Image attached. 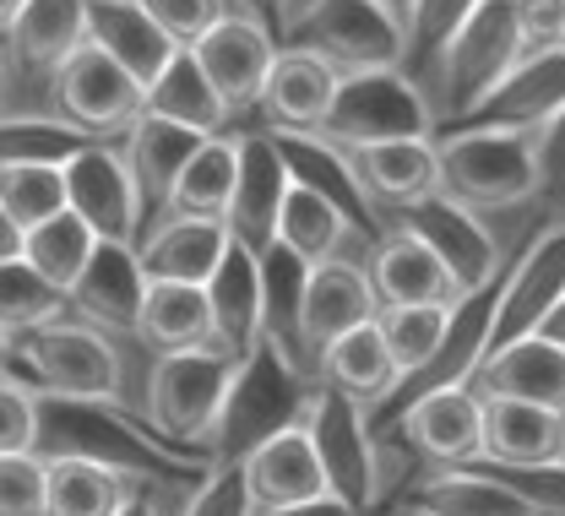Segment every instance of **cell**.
<instances>
[{
    "label": "cell",
    "mask_w": 565,
    "mask_h": 516,
    "mask_svg": "<svg viewBox=\"0 0 565 516\" xmlns=\"http://www.w3.org/2000/svg\"><path fill=\"white\" fill-rule=\"evenodd\" d=\"M250 359L228 354V348H180V354H158V365L147 375V424L152 436L169 445H212L228 402L239 391V375Z\"/></svg>",
    "instance_id": "cell-1"
},
{
    "label": "cell",
    "mask_w": 565,
    "mask_h": 516,
    "mask_svg": "<svg viewBox=\"0 0 565 516\" xmlns=\"http://www.w3.org/2000/svg\"><path fill=\"white\" fill-rule=\"evenodd\" d=\"M440 191L473 213H505L539 196V137L511 126H451L435 137Z\"/></svg>",
    "instance_id": "cell-2"
},
{
    "label": "cell",
    "mask_w": 565,
    "mask_h": 516,
    "mask_svg": "<svg viewBox=\"0 0 565 516\" xmlns=\"http://www.w3.org/2000/svg\"><path fill=\"white\" fill-rule=\"evenodd\" d=\"M522 55H527V44H522V28H516V0H479L429 66L424 93L435 104V120L440 126L473 120V109L500 87V76Z\"/></svg>",
    "instance_id": "cell-3"
},
{
    "label": "cell",
    "mask_w": 565,
    "mask_h": 516,
    "mask_svg": "<svg viewBox=\"0 0 565 516\" xmlns=\"http://www.w3.org/2000/svg\"><path fill=\"white\" fill-rule=\"evenodd\" d=\"M282 44L321 55L338 76L408 66V22L392 0H305Z\"/></svg>",
    "instance_id": "cell-4"
},
{
    "label": "cell",
    "mask_w": 565,
    "mask_h": 516,
    "mask_svg": "<svg viewBox=\"0 0 565 516\" xmlns=\"http://www.w3.org/2000/svg\"><path fill=\"white\" fill-rule=\"evenodd\" d=\"M435 104L424 82L408 66L386 72H353L338 82L332 115L321 126L327 142L338 148H375V142H408V137H435Z\"/></svg>",
    "instance_id": "cell-5"
},
{
    "label": "cell",
    "mask_w": 565,
    "mask_h": 516,
    "mask_svg": "<svg viewBox=\"0 0 565 516\" xmlns=\"http://www.w3.org/2000/svg\"><path fill=\"white\" fill-rule=\"evenodd\" d=\"M22 359L55 402H98V408L120 402V380H126L120 354H115L109 332L93 326V321H82V326L50 321V326L28 332Z\"/></svg>",
    "instance_id": "cell-6"
},
{
    "label": "cell",
    "mask_w": 565,
    "mask_h": 516,
    "mask_svg": "<svg viewBox=\"0 0 565 516\" xmlns=\"http://www.w3.org/2000/svg\"><path fill=\"white\" fill-rule=\"evenodd\" d=\"M299 424L310 430V441L327 462V479L332 490L349 501V506H370L381 495V473H375V441H370V424H364V402L343 397L338 386H310L305 402H299Z\"/></svg>",
    "instance_id": "cell-7"
},
{
    "label": "cell",
    "mask_w": 565,
    "mask_h": 516,
    "mask_svg": "<svg viewBox=\"0 0 565 516\" xmlns=\"http://www.w3.org/2000/svg\"><path fill=\"white\" fill-rule=\"evenodd\" d=\"M55 109H61V120L82 126L87 137H120L147 109V87L109 50L82 44L55 72Z\"/></svg>",
    "instance_id": "cell-8"
},
{
    "label": "cell",
    "mask_w": 565,
    "mask_h": 516,
    "mask_svg": "<svg viewBox=\"0 0 565 516\" xmlns=\"http://www.w3.org/2000/svg\"><path fill=\"white\" fill-rule=\"evenodd\" d=\"M66 196H71V213H82L93 223L98 239L137 245V228L147 223V196H141L137 174H131V163H126L120 148L87 142L66 163Z\"/></svg>",
    "instance_id": "cell-9"
},
{
    "label": "cell",
    "mask_w": 565,
    "mask_h": 516,
    "mask_svg": "<svg viewBox=\"0 0 565 516\" xmlns=\"http://www.w3.org/2000/svg\"><path fill=\"white\" fill-rule=\"evenodd\" d=\"M191 50H196V61H202L207 82L223 93V104H228L234 115H245V109L262 104V87H267V76H273V66H278L282 39L278 33H267L256 17L228 11L223 22H212Z\"/></svg>",
    "instance_id": "cell-10"
},
{
    "label": "cell",
    "mask_w": 565,
    "mask_h": 516,
    "mask_svg": "<svg viewBox=\"0 0 565 516\" xmlns=\"http://www.w3.org/2000/svg\"><path fill=\"white\" fill-rule=\"evenodd\" d=\"M381 315V299L364 267H353L343 256L321 261L305 272V289H299V354L305 365H316L343 332L364 326Z\"/></svg>",
    "instance_id": "cell-11"
},
{
    "label": "cell",
    "mask_w": 565,
    "mask_h": 516,
    "mask_svg": "<svg viewBox=\"0 0 565 516\" xmlns=\"http://www.w3.org/2000/svg\"><path fill=\"white\" fill-rule=\"evenodd\" d=\"M288 185H294V169H288V152H282L278 137L273 131L239 137V185H234V202H228V218H223L234 245H245L250 256H267L278 245Z\"/></svg>",
    "instance_id": "cell-12"
},
{
    "label": "cell",
    "mask_w": 565,
    "mask_h": 516,
    "mask_svg": "<svg viewBox=\"0 0 565 516\" xmlns=\"http://www.w3.org/2000/svg\"><path fill=\"white\" fill-rule=\"evenodd\" d=\"M403 228H414L424 245L451 267V278H457L462 294L490 289L494 278L505 272V267H500V245H494V234L484 228V213L451 202L446 191H435V196H424L419 207H408V213H403Z\"/></svg>",
    "instance_id": "cell-13"
},
{
    "label": "cell",
    "mask_w": 565,
    "mask_h": 516,
    "mask_svg": "<svg viewBox=\"0 0 565 516\" xmlns=\"http://www.w3.org/2000/svg\"><path fill=\"white\" fill-rule=\"evenodd\" d=\"M239 467H245L256 512H282V506H299V501H316V495H338L332 479H327L321 451H316L310 430L299 419L273 430V436H262L239 456Z\"/></svg>",
    "instance_id": "cell-14"
},
{
    "label": "cell",
    "mask_w": 565,
    "mask_h": 516,
    "mask_svg": "<svg viewBox=\"0 0 565 516\" xmlns=\"http://www.w3.org/2000/svg\"><path fill=\"white\" fill-rule=\"evenodd\" d=\"M403 441L440 467L484 462V397L473 386H435V391L408 397Z\"/></svg>",
    "instance_id": "cell-15"
},
{
    "label": "cell",
    "mask_w": 565,
    "mask_h": 516,
    "mask_svg": "<svg viewBox=\"0 0 565 516\" xmlns=\"http://www.w3.org/2000/svg\"><path fill=\"white\" fill-rule=\"evenodd\" d=\"M147 289H152V278H147V267H141L137 245H126V239H98L93 261L82 267V278H76V289H71V310H76L82 321L104 326V332H131V337H137Z\"/></svg>",
    "instance_id": "cell-16"
},
{
    "label": "cell",
    "mask_w": 565,
    "mask_h": 516,
    "mask_svg": "<svg viewBox=\"0 0 565 516\" xmlns=\"http://www.w3.org/2000/svg\"><path fill=\"white\" fill-rule=\"evenodd\" d=\"M234 234L223 218H191V213H163L141 234L137 256L152 283H212L223 267Z\"/></svg>",
    "instance_id": "cell-17"
},
{
    "label": "cell",
    "mask_w": 565,
    "mask_h": 516,
    "mask_svg": "<svg viewBox=\"0 0 565 516\" xmlns=\"http://www.w3.org/2000/svg\"><path fill=\"white\" fill-rule=\"evenodd\" d=\"M364 272H370L381 304H457V299H468L457 289L451 267L424 245L414 228H403V223H397L392 234L375 239Z\"/></svg>",
    "instance_id": "cell-18"
},
{
    "label": "cell",
    "mask_w": 565,
    "mask_h": 516,
    "mask_svg": "<svg viewBox=\"0 0 565 516\" xmlns=\"http://www.w3.org/2000/svg\"><path fill=\"white\" fill-rule=\"evenodd\" d=\"M338 82H343V76L332 72L321 55L282 44L278 66H273L267 87H262V104H256V109L267 115V131H282V137L321 131V126H327V115H332Z\"/></svg>",
    "instance_id": "cell-19"
},
{
    "label": "cell",
    "mask_w": 565,
    "mask_h": 516,
    "mask_svg": "<svg viewBox=\"0 0 565 516\" xmlns=\"http://www.w3.org/2000/svg\"><path fill=\"white\" fill-rule=\"evenodd\" d=\"M565 109V50H527L500 76L490 98L473 109L479 126H511V131H544ZM468 126V120H462Z\"/></svg>",
    "instance_id": "cell-20"
},
{
    "label": "cell",
    "mask_w": 565,
    "mask_h": 516,
    "mask_svg": "<svg viewBox=\"0 0 565 516\" xmlns=\"http://www.w3.org/2000/svg\"><path fill=\"white\" fill-rule=\"evenodd\" d=\"M479 397H516V402H544L565 413V348L544 332L500 343L468 380Z\"/></svg>",
    "instance_id": "cell-21"
},
{
    "label": "cell",
    "mask_w": 565,
    "mask_h": 516,
    "mask_svg": "<svg viewBox=\"0 0 565 516\" xmlns=\"http://www.w3.org/2000/svg\"><path fill=\"white\" fill-rule=\"evenodd\" d=\"M484 462L494 467H555L565 462V413L544 402L484 397Z\"/></svg>",
    "instance_id": "cell-22"
},
{
    "label": "cell",
    "mask_w": 565,
    "mask_h": 516,
    "mask_svg": "<svg viewBox=\"0 0 565 516\" xmlns=\"http://www.w3.org/2000/svg\"><path fill=\"white\" fill-rule=\"evenodd\" d=\"M353 169H359V185L370 196V207H392V213H408L419 207L424 196L440 191V152L435 137H408V142H375V148H353Z\"/></svg>",
    "instance_id": "cell-23"
},
{
    "label": "cell",
    "mask_w": 565,
    "mask_h": 516,
    "mask_svg": "<svg viewBox=\"0 0 565 516\" xmlns=\"http://www.w3.org/2000/svg\"><path fill=\"white\" fill-rule=\"evenodd\" d=\"M212 315H217V348L250 359L267 343V272L262 256H250L245 245H228L223 267L207 283Z\"/></svg>",
    "instance_id": "cell-24"
},
{
    "label": "cell",
    "mask_w": 565,
    "mask_h": 516,
    "mask_svg": "<svg viewBox=\"0 0 565 516\" xmlns=\"http://www.w3.org/2000/svg\"><path fill=\"white\" fill-rule=\"evenodd\" d=\"M82 44H87V0H28L6 33L11 61L50 82Z\"/></svg>",
    "instance_id": "cell-25"
},
{
    "label": "cell",
    "mask_w": 565,
    "mask_h": 516,
    "mask_svg": "<svg viewBox=\"0 0 565 516\" xmlns=\"http://www.w3.org/2000/svg\"><path fill=\"white\" fill-rule=\"evenodd\" d=\"M87 44L109 50L141 87L169 66V55L180 50L141 0H87Z\"/></svg>",
    "instance_id": "cell-26"
},
{
    "label": "cell",
    "mask_w": 565,
    "mask_h": 516,
    "mask_svg": "<svg viewBox=\"0 0 565 516\" xmlns=\"http://www.w3.org/2000/svg\"><path fill=\"white\" fill-rule=\"evenodd\" d=\"M202 142H207V131H191L180 120H163L152 109H141L137 120L120 131V152H126V163L137 174L147 207H169V191H174L180 169L191 163V152L202 148Z\"/></svg>",
    "instance_id": "cell-27"
},
{
    "label": "cell",
    "mask_w": 565,
    "mask_h": 516,
    "mask_svg": "<svg viewBox=\"0 0 565 516\" xmlns=\"http://www.w3.org/2000/svg\"><path fill=\"white\" fill-rule=\"evenodd\" d=\"M316 380L338 386L343 397L364 402V408L397 397L403 375H397V359H392V348H386V337H381V321H364V326L343 332V337L316 359Z\"/></svg>",
    "instance_id": "cell-28"
},
{
    "label": "cell",
    "mask_w": 565,
    "mask_h": 516,
    "mask_svg": "<svg viewBox=\"0 0 565 516\" xmlns=\"http://www.w3.org/2000/svg\"><path fill=\"white\" fill-rule=\"evenodd\" d=\"M414 512L429 516H539V506L500 473H479L473 462L468 467H440L419 479V490L408 495Z\"/></svg>",
    "instance_id": "cell-29"
},
{
    "label": "cell",
    "mask_w": 565,
    "mask_h": 516,
    "mask_svg": "<svg viewBox=\"0 0 565 516\" xmlns=\"http://www.w3.org/2000/svg\"><path fill=\"white\" fill-rule=\"evenodd\" d=\"M137 484H147V479L104 462V456L55 451L50 456V512L44 516H115Z\"/></svg>",
    "instance_id": "cell-30"
},
{
    "label": "cell",
    "mask_w": 565,
    "mask_h": 516,
    "mask_svg": "<svg viewBox=\"0 0 565 516\" xmlns=\"http://www.w3.org/2000/svg\"><path fill=\"white\" fill-rule=\"evenodd\" d=\"M359 218H353L343 202H332L327 191H316L310 180L294 174L288 185V202H282V218H278V245L288 256H299L305 267H321L332 256H343V239H349Z\"/></svg>",
    "instance_id": "cell-31"
},
{
    "label": "cell",
    "mask_w": 565,
    "mask_h": 516,
    "mask_svg": "<svg viewBox=\"0 0 565 516\" xmlns=\"http://www.w3.org/2000/svg\"><path fill=\"white\" fill-rule=\"evenodd\" d=\"M137 337L147 348H158V354L217 343V315H212L207 283H152L147 304H141Z\"/></svg>",
    "instance_id": "cell-32"
},
{
    "label": "cell",
    "mask_w": 565,
    "mask_h": 516,
    "mask_svg": "<svg viewBox=\"0 0 565 516\" xmlns=\"http://www.w3.org/2000/svg\"><path fill=\"white\" fill-rule=\"evenodd\" d=\"M147 109L163 115V120H180L191 131H207V137H217L234 120V109L223 104V93L207 82V72H202V61H196L191 44H180L169 55V66L147 82Z\"/></svg>",
    "instance_id": "cell-33"
},
{
    "label": "cell",
    "mask_w": 565,
    "mask_h": 516,
    "mask_svg": "<svg viewBox=\"0 0 565 516\" xmlns=\"http://www.w3.org/2000/svg\"><path fill=\"white\" fill-rule=\"evenodd\" d=\"M234 185H239V137H207L202 148L191 152V163L180 169L174 191H169V207L163 213H191V218H228V202H234Z\"/></svg>",
    "instance_id": "cell-34"
},
{
    "label": "cell",
    "mask_w": 565,
    "mask_h": 516,
    "mask_svg": "<svg viewBox=\"0 0 565 516\" xmlns=\"http://www.w3.org/2000/svg\"><path fill=\"white\" fill-rule=\"evenodd\" d=\"M93 250H98L93 223L82 218V213H71V207L22 234V256H28V261H33L61 294L76 289V278H82V267L93 261Z\"/></svg>",
    "instance_id": "cell-35"
},
{
    "label": "cell",
    "mask_w": 565,
    "mask_h": 516,
    "mask_svg": "<svg viewBox=\"0 0 565 516\" xmlns=\"http://www.w3.org/2000/svg\"><path fill=\"white\" fill-rule=\"evenodd\" d=\"M451 310H457V304H381L375 321H381V337H386V348H392V359H397L403 386L440 354V337H446V326H451ZM403 386H397V391H403Z\"/></svg>",
    "instance_id": "cell-36"
},
{
    "label": "cell",
    "mask_w": 565,
    "mask_h": 516,
    "mask_svg": "<svg viewBox=\"0 0 565 516\" xmlns=\"http://www.w3.org/2000/svg\"><path fill=\"white\" fill-rule=\"evenodd\" d=\"M71 310V294H61L28 256H0V326L6 332H39Z\"/></svg>",
    "instance_id": "cell-37"
},
{
    "label": "cell",
    "mask_w": 565,
    "mask_h": 516,
    "mask_svg": "<svg viewBox=\"0 0 565 516\" xmlns=\"http://www.w3.org/2000/svg\"><path fill=\"white\" fill-rule=\"evenodd\" d=\"M0 207L22 234L66 213V163H0Z\"/></svg>",
    "instance_id": "cell-38"
},
{
    "label": "cell",
    "mask_w": 565,
    "mask_h": 516,
    "mask_svg": "<svg viewBox=\"0 0 565 516\" xmlns=\"http://www.w3.org/2000/svg\"><path fill=\"white\" fill-rule=\"evenodd\" d=\"M98 142L71 120H0V163H71Z\"/></svg>",
    "instance_id": "cell-39"
},
{
    "label": "cell",
    "mask_w": 565,
    "mask_h": 516,
    "mask_svg": "<svg viewBox=\"0 0 565 516\" xmlns=\"http://www.w3.org/2000/svg\"><path fill=\"white\" fill-rule=\"evenodd\" d=\"M50 512V462L33 451L0 456V516H44Z\"/></svg>",
    "instance_id": "cell-40"
},
{
    "label": "cell",
    "mask_w": 565,
    "mask_h": 516,
    "mask_svg": "<svg viewBox=\"0 0 565 516\" xmlns=\"http://www.w3.org/2000/svg\"><path fill=\"white\" fill-rule=\"evenodd\" d=\"M479 0H414L408 6V66L414 61H429L435 66V55L446 50V39L468 22V11H473Z\"/></svg>",
    "instance_id": "cell-41"
},
{
    "label": "cell",
    "mask_w": 565,
    "mask_h": 516,
    "mask_svg": "<svg viewBox=\"0 0 565 516\" xmlns=\"http://www.w3.org/2000/svg\"><path fill=\"white\" fill-rule=\"evenodd\" d=\"M180 516H262V512H256V501H250L245 467H239V462H223V467H212L207 479L196 484L191 506Z\"/></svg>",
    "instance_id": "cell-42"
},
{
    "label": "cell",
    "mask_w": 565,
    "mask_h": 516,
    "mask_svg": "<svg viewBox=\"0 0 565 516\" xmlns=\"http://www.w3.org/2000/svg\"><path fill=\"white\" fill-rule=\"evenodd\" d=\"M39 430H44V408L28 386L6 380L0 375V456L6 451H33L39 445Z\"/></svg>",
    "instance_id": "cell-43"
},
{
    "label": "cell",
    "mask_w": 565,
    "mask_h": 516,
    "mask_svg": "<svg viewBox=\"0 0 565 516\" xmlns=\"http://www.w3.org/2000/svg\"><path fill=\"white\" fill-rule=\"evenodd\" d=\"M152 11V22L174 39V44H196L212 22H223L234 6L228 0H141Z\"/></svg>",
    "instance_id": "cell-44"
},
{
    "label": "cell",
    "mask_w": 565,
    "mask_h": 516,
    "mask_svg": "<svg viewBox=\"0 0 565 516\" xmlns=\"http://www.w3.org/2000/svg\"><path fill=\"white\" fill-rule=\"evenodd\" d=\"M516 28L527 50H555L565 28V0H516Z\"/></svg>",
    "instance_id": "cell-45"
},
{
    "label": "cell",
    "mask_w": 565,
    "mask_h": 516,
    "mask_svg": "<svg viewBox=\"0 0 565 516\" xmlns=\"http://www.w3.org/2000/svg\"><path fill=\"white\" fill-rule=\"evenodd\" d=\"M533 137H539V191L565 196V109Z\"/></svg>",
    "instance_id": "cell-46"
},
{
    "label": "cell",
    "mask_w": 565,
    "mask_h": 516,
    "mask_svg": "<svg viewBox=\"0 0 565 516\" xmlns=\"http://www.w3.org/2000/svg\"><path fill=\"white\" fill-rule=\"evenodd\" d=\"M234 11H245V17H256L267 33H278V39H288V28H294V0H228Z\"/></svg>",
    "instance_id": "cell-47"
},
{
    "label": "cell",
    "mask_w": 565,
    "mask_h": 516,
    "mask_svg": "<svg viewBox=\"0 0 565 516\" xmlns=\"http://www.w3.org/2000/svg\"><path fill=\"white\" fill-rule=\"evenodd\" d=\"M262 516H359V506H349L343 495H316V501H299V506H282V512H262Z\"/></svg>",
    "instance_id": "cell-48"
},
{
    "label": "cell",
    "mask_w": 565,
    "mask_h": 516,
    "mask_svg": "<svg viewBox=\"0 0 565 516\" xmlns=\"http://www.w3.org/2000/svg\"><path fill=\"white\" fill-rule=\"evenodd\" d=\"M539 332H544L550 343H561V348H565V294L555 299V304H550V315L539 321Z\"/></svg>",
    "instance_id": "cell-49"
},
{
    "label": "cell",
    "mask_w": 565,
    "mask_h": 516,
    "mask_svg": "<svg viewBox=\"0 0 565 516\" xmlns=\"http://www.w3.org/2000/svg\"><path fill=\"white\" fill-rule=\"evenodd\" d=\"M0 256H22V228L11 223L6 207H0Z\"/></svg>",
    "instance_id": "cell-50"
},
{
    "label": "cell",
    "mask_w": 565,
    "mask_h": 516,
    "mask_svg": "<svg viewBox=\"0 0 565 516\" xmlns=\"http://www.w3.org/2000/svg\"><path fill=\"white\" fill-rule=\"evenodd\" d=\"M115 516H158V512H152V501H147V484H137V490L126 495V506H120Z\"/></svg>",
    "instance_id": "cell-51"
},
{
    "label": "cell",
    "mask_w": 565,
    "mask_h": 516,
    "mask_svg": "<svg viewBox=\"0 0 565 516\" xmlns=\"http://www.w3.org/2000/svg\"><path fill=\"white\" fill-rule=\"evenodd\" d=\"M28 0H0V39L11 33V22H17V11H22Z\"/></svg>",
    "instance_id": "cell-52"
},
{
    "label": "cell",
    "mask_w": 565,
    "mask_h": 516,
    "mask_svg": "<svg viewBox=\"0 0 565 516\" xmlns=\"http://www.w3.org/2000/svg\"><path fill=\"white\" fill-rule=\"evenodd\" d=\"M11 337H17V332H6V326H0V375L11 369V354H17V343H11Z\"/></svg>",
    "instance_id": "cell-53"
},
{
    "label": "cell",
    "mask_w": 565,
    "mask_h": 516,
    "mask_svg": "<svg viewBox=\"0 0 565 516\" xmlns=\"http://www.w3.org/2000/svg\"><path fill=\"white\" fill-rule=\"evenodd\" d=\"M392 6H397V11H403V17H408V6H414V0H392Z\"/></svg>",
    "instance_id": "cell-54"
},
{
    "label": "cell",
    "mask_w": 565,
    "mask_h": 516,
    "mask_svg": "<svg viewBox=\"0 0 565 516\" xmlns=\"http://www.w3.org/2000/svg\"><path fill=\"white\" fill-rule=\"evenodd\" d=\"M408 516H429V512H414V506H408Z\"/></svg>",
    "instance_id": "cell-55"
},
{
    "label": "cell",
    "mask_w": 565,
    "mask_h": 516,
    "mask_svg": "<svg viewBox=\"0 0 565 516\" xmlns=\"http://www.w3.org/2000/svg\"><path fill=\"white\" fill-rule=\"evenodd\" d=\"M0 87H6V66H0Z\"/></svg>",
    "instance_id": "cell-56"
},
{
    "label": "cell",
    "mask_w": 565,
    "mask_h": 516,
    "mask_svg": "<svg viewBox=\"0 0 565 516\" xmlns=\"http://www.w3.org/2000/svg\"><path fill=\"white\" fill-rule=\"evenodd\" d=\"M561 50H565V28H561Z\"/></svg>",
    "instance_id": "cell-57"
}]
</instances>
